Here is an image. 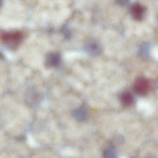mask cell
<instances>
[{
    "mask_svg": "<svg viewBox=\"0 0 158 158\" xmlns=\"http://www.w3.org/2000/svg\"><path fill=\"white\" fill-rule=\"evenodd\" d=\"M120 99L123 104L125 106L131 105L133 100L132 95L130 93L126 92L122 94Z\"/></svg>",
    "mask_w": 158,
    "mask_h": 158,
    "instance_id": "obj_8",
    "label": "cell"
},
{
    "mask_svg": "<svg viewBox=\"0 0 158 158\" xmlns=\"http://www.w3.org/2000/svg\"><path fill=\"white\" fill-rule=\"evenodd\" d=\"M61 153L63 156H74L77 155V152L71 148H67L62 150Z\"/></svg>",
    "mask_w": 158,
    "mask_h": 158,
    "instance_id": "obj_10",
    "label": "cell"
},
{
    "mask_svg": "<svg viewBox=\"0 0 158 158\" xmlns=\"http://www.w3.org/2000/svg\"><path fill=\"white\" fill-rule=\"evenodd\" d=\"M146 158H153V157L151 156H148Z\"/></svg>",
    "mask_w": 158,
    "mask_h": 158,
    "instance_id": "obj_12",
    "label": "cell"
},
{
    "mask_svg": "<svg viewBox=\"0 0 158 158\" xmlns=\"http://www.w3.org/2000/svg\"><path fill=\"white\" fill-rule=\"evenodd\" d=\"M72 113L73 116L78 120H83L87 117V112L83 107H81L74 109Z\"/></svg>",
    "mask_w": 158,
    "mask_h": 158,
    "instance_id": "obj_7",
    "label": "cell"
},
{
    "mask_svg": "<svg viewBox=\"0 0 158 158\" xmlns=\"http://www.w3.org/2000/svg\"><path fill=\"white\" fill-rule=\"evenodd\" d=\"M23 33L20 31L5 32L0 36L2 42L10 49H16L20 44L24 38Z\"/></svg>",
    "mask_w": 158,
    "mask_h": 158,
    "instance_id": "obj_1",
    "label": "cell"
},
{
    "mask_svg": "<svg viewBox=\"0 0 158 158\" xmlns=\"http://www.w3.org/2000/svg\"><path fill=\"white\" fill-rule=\"evenodd\" d=\"M134 88L135 92L139 95L143 96L145 95L149 89V83L146 79L139 77L135 80Z\"/></svg>",
    "mask_w": 158,
    "mask_h": 158,
    "instance_id": "obj_2",
    "label": "cell"
},
{
    "mask_svg": "<svg viewBox=\"0 0 158 158\" xmlns=\"http://www.w3.org/2000/svg\"><path fill=\"white\" fill-rule=\"evenodd\" d=\"M146 12V8L142 4L135 3L131 7L130 12L135 20L140 21L143 20Z\"/></svg>",
    "mask_w": 158,
    "mask_h": 158,
    "instance_id": "obj_3",
    "label": "cell"
},
{
    "mask_svg": "<svg viewBox=\"0 0 158 158\" xmlns=\"http://www.w3.org/2000/svg\"><path fill=\"white\" fill-rule=\"evenodd\" d=\"M60 56L58 53L52 52L49 54L46 59V65L49 67H55L60 63Z\"/></svg>",
    "mask_w": 158,
    "mask_h": 158,
    "instance_id": "obj_6",
    "label": "cell"
},
{
    "mask_svg": "<svg viewBox=\"0 0 158 158\" xmlns=\"http://www.w3.org/2000/svg\"><path fill=\"white\" fill-rule=\"evenodd\" d=\"M103 157V158H116V153L113 146H109L104 150Z\"/></svg>",
    "mask_w": 158,
    "mask_h": 158,
    "instance_id": "obj_9",
    "label": "cell"
},
{
    "mask_svg": "<svg viewBox=\"0 0 158 158\" xmlns=\"http://www.w3.org/2000/svg\"><path fill=\"white\" fill-rule=\"evenodd\" d=\"M86 49L89 54L94 56L100 55L102 52L101 45L95 40L89 42L86 44Z\"/></svg>",
    "mask_w": 158,
    "mask_h": 158,
    "instance_id": "obj_5",
    "label": "cell"
},
{
    "mask_svg": "<svg viewBox=\"0 0 158 158\" xmlns=\"http://www.w3.org/2000/svg\"><path fill=\"white\" fill-rule=\"evenodd\" d=\"M28 142L29 145L31 147H34L38 145L33 137L30 135H28Z\"/></svg>",
    "mask_w": 158,
    "mask_h": 158,
    "instance_id": "obj_11",
    "label": "cell"
},
{
    "mask_svg": "<svg viewBox=\"0 0 158 158\" xmlns=\"http://www.w3.org/2000/svg\"><path fill=\"white\" fill-rule=\"evenodd\" d=\"M39 97L38 92L34 88H29L27 89L25 93V102L27 105L32 106L38 102Z\"/></svg>",
    "mask_w": 158,
    "mask_h": 158,
    "instance_id": "obj_4",
    "label": "cell"
}]
</instances>
